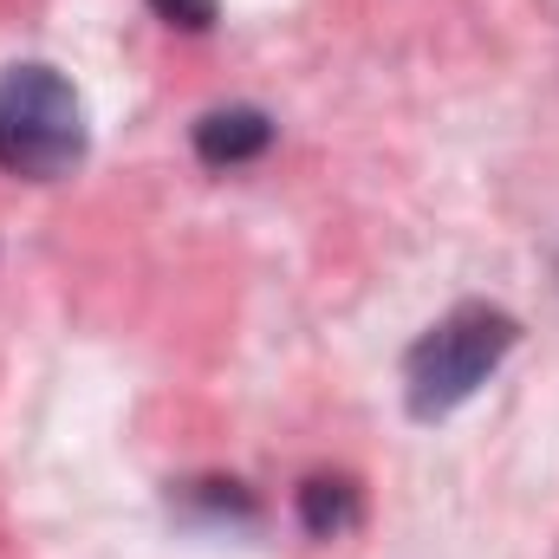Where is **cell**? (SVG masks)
<instances>
[{
	"label": "cell",
	"instance_id": "obj_1",
	"mask_svg": "<svg viewBox=\"0 0 559 559\" xmlns=\"http://www.w3.org/2000/svg\"><path fill=\"white\" fill-rule=\"evenodd\" d=\"M514 345H521L514 312H501L488 299H462L404 352V411L417 423H442L501 371V358Z\"/></svg>",
	"mask_w": 559,
	"mask_h": 559
},
{
	"label": "cell",
	"instance_id": "obj_2",
	"mask_svg": "<svg viewBox=\"0 0 559 559\" xmlns=\"http://www.w3.org/2000/svg\"><path fill=\"white\" fill-rule=\"evenodd\" d=\"M85 163V105L66 72L26 59L0 72V169L59 182Z\"/></svg>",
	"mask_w": 559,
	"mask_h": 559
},
{
	"label": "cell",
	"instance_id": "obj_3",
	"mask_svg": "<svg viewBox=\"0 0 559 559\" xmlns=\"http://www.w3.org/2000/svg\"><path fill=\"white\" fill-rule=\"evenodd\" d=\"M274 150V118L261 105H215L195 118V163L202 169H241Z\"/></svg>",
	"mask_w": 559,
	"mask_h": 559
},
{
	"label": "cell",
	"instance_id": "obj_4",
	"mask_svg": "<svg viewBox=\"0 0 559 559\" xmlns=\"http://www.w3.org/2000/svg\"><path fill=\"white\" fill-rule=\"evenodd\" d=\"M299 527L312 540H345L365 527V488L352 475H306L299 481Z\"/></svg>",
	"mask_w": 559,
	"mask_h": 559
},
{
	"label": "cell",
	"instance_id": "obj_5",
	"mask_svg": "<svg viewBox=\"0 0 559 559\" xmlns=\"http://www.w3.org/2000/svg\"><path fill=\"white\" fill-rule=\"evenodd\" d=\"M176 508H182V514H209V521H254V514H261V501H254L241 481H228V475L182 481V488H176Z\"/></svg>",
	"mask_w": 559,
	"mask_h": 559
},
{
	"label": "cell",
	"instance_id": "obj_6",
	"mask_svg": "<svg viewBox=\"0 0 559 559\" xmlns=\"http://www.w3.org/2000/svg\"><path fill=\"white\" fill-rule=\"evenodd\" d=\"M150 13H156L163 26H182V33H209V26L222 20L215 0H150Z\"/></svg>",
	"mask_w": 559,
	"mask_h": 559
}]
</instances>
